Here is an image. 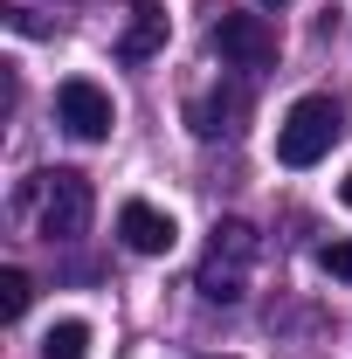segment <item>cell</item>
<instances>
[{"mask_svg": "<svg viewBox=\"0 0 352 359\" xmlns=\"http://www.w3.org/2000/svg\"><path fill=\"white\" fill-rule=\"evenodd\" d=\"M90 208H97V194H90L83 173H69V166H48L21 187V222L35 228L42 242H76L90 228Z\"/></svg>", "mask_w": 352, "mask_h": 359, "instance_id": "6da1fadb", "label": "cell"}, {"mask_svg": "<svg viewBox=\"0 0 352 359\" xmlns=\"http://www.w3.org/2000/svg\"><path fill=\"white\" fill-rule=\"evenodd\" d=\"M256 256H263V242H256L249 222H215L208 256L194 269L201 297H208V304H242V297H249V276H256Z\"/></svg>", "mask_w": 352, "mask_h": 359, "instance_id": "7a4b0ae2", "label": "cell"}, {"mask_svg": "<svg viewBox=\"0 0 352 359\" xmlns=\"http://www.w3.org/2000/svg\"><path fill=\"white\" fill-rule=\"evenodd\" d=\"M339 132H346V118H339L332 97H297L283 111V125H276V159L283 166H318L339 145Z\"/></svg>", "mask_w": 352, "mask_h": 359, "instance_id": "3957f363", "label": "cell"}, {"mask_svg": "<svg viewBox=\"0 0 352 359\" xmlns=\"http://www.w3.org/2000/svg\"><path fill=\"white\" fill-rule=\"evenodd\" d=\"M55 118H62V132H76V138H111V125H118L111 97L90 83V76H69V83L55 90Z\"/></svg>", "mask_w": 352, "mask_h": 359, "instance_id": "277c9868", "label": "cell"}, {"mask_svg": "<svg viewBox=\"0 0 352 359\" xmlns=\"http://www.w3.org/2000/svg\"><path fill=\"white\" fill-rule=\"evenodd\" d=\"M215 48H221V62H235V69H263L269 55H276V35L263 28V14H221Z\"/></svg>", "mask_w": 352, "mask_h": 359, "instance_id": "5b68a950", "label": "cell"}, {"mask_svg": "<svg viewBox=\"0 0 352 359\" xmlns=\"http://www.w3.org/2000/svg\"><path fill=\"white\" fill-rule=\"evenodd\" d=\"M118 235H125V249H138V256H166L180 242L173 215H159L152 201H125V208H118Z\"/></svg>", "mask_w": 352, "mask_h": 359, "instance_id": "8992f818", "label": "cell"}, {"mask_svg": "<svg viewBox=\"0 0 352 359\" xmlns=\"http://www.w3.org/2000/svg\"><path fill=\"white\" fill-rule=\"evenodd\" d=\"M235 118H242V90H215V97H187V125L201 138H221L235 132Z\"/></svg>", "mask_w": 352, "mask_h": 359, "instance_id": "52a82bcc", "label": "cell"}, {"mask_svg": "<svg viewBox=\"0 0 352 359\" xmlns=\"http://www.w3.org/2000/svg\"><path fill=\"white\" fill-rule=\"evenodd\" d=\"M83 353H90V325L83 318H55L42 339V359H83Z\"/></svg>", "mask_w": 352, "mask_h": 359, "instance_id": "ba28073f", "label": "cell"}, {"mask_svg": "<svg viewBox=\"0 0 352 359\" xmlns=\"http://www.w3.org/2000/svg\"><path fill=\"white\" fill-rule=\"evenodd\" d=\"M159 35H166V14H159V7H138V28L132 35H125V55H152V48H159Z\"/></svg>", "mask_w": 352, "mask_h": 359, "instance_id": "9c48e42d", "label": "cell"}, {"mask_svg": "<svg viewBox=\"0 0 352 359\" xmlns=\"http://www.w3.org/2000/svg\"><path fill=\"white\" fill-rule=\"evenodd\" d=\"M28 297H35L28 269H0V318H7V325H14V318L28 311Z\"/></svg>", "mask_w": 352, "mask_h": 359, "instance_id": "30bf717a", "label": "cell"}, {"mask_svg": "<svg viewBox=\"0 0 352 359\" xmlns=\"http://www.w3.org/2000/svg\"><path fill=\"white\" fill-rule=\"evenodd\" d=\"M318 263H325V276L352 283V235H346V242H325V249H318Z\"/></svg>", "mask_w": 352, "mask_h": 359, "instance_id": "8fae6325", "label": "cell"}, {"mask_svg": "<svg viewBox=\"0 0 352 359\" xmlns=\"http://www.w3.org/2000/svg\"><path fill=\"white\" fill-rule=\"evenodd\" d=\"M346 208H352V173H346Z\"/></svg>", "mask_w": 352, "mask_h": 359, "instance_id": "7c38bea8", "label": "cell"}, {"mask_svg": "<svg viewBox=\"0 0 352 359\" xmlns=\"http://www.w3.org/2000/svg\"><path fill=\"white\" fill-rule=\"evenodd\" d=\"M263 7H283V0H263Z\"/></svg>", "mask_w": 352, "mask_h": 359, "instance_id": "4fadbf2b", "label": "cell"}, {"mask_svg": "<svg viewBox=\"0 0 352 359\" xmlns=\"http://www.w3.org/2000/svg\"><path fill=\"white\" fill-rule=\"evenodd\" d=\"M215 359H228V353H215Z\"/></svg>", "mask_w": 352, "mask_h": 359, "instance_id": "5bb4252c", "label": "cell"}]
</instances>
